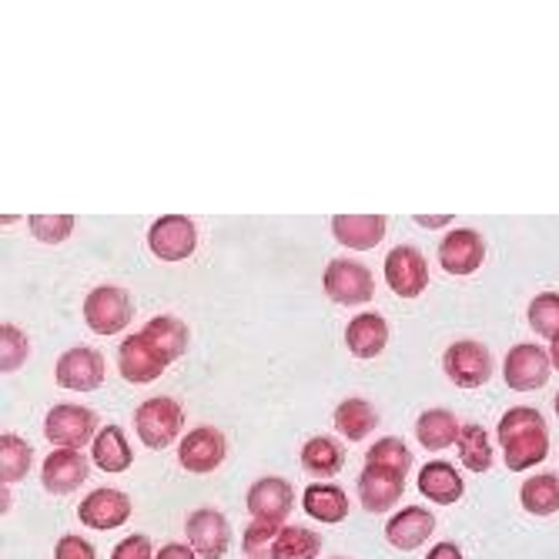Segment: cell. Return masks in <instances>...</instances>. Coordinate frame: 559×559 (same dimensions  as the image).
Masks as SVG:
<instances>
[{
	"label": "cell",
	"instance_id": "1",
	"mask_svg": "<svg viewBox=\"0 0 559 559\" xmlns=\"http://www.w3.org/2000/svg\"><path fill=\"white\" fill-rule=\"evenodd\" d=\"M413 455L409 445L395 436L379 439L369 452H366V469L359 476V502L366 513H389L392 506L402 499L405 489V476H409Z\"/></svg>",
	"mask_w": 559,
	"mask_h": 559
},
{
	"label": "cell",
	"instance_id": "2",
	"mask_svg": "<svg viewBox=\"0 0 559 559\" xmlns=\"http://www.w3.org/2000/svg\"><path fill=\"white\" fill-rule=\"evenodd\" d=\"M496 436H499V445L506 455V466L513 473H526L549 455L546 423L536 409H530V405H516V409L506 413L496 426Z\"/></svg>",
	"mask_w": 559,
	"mask_h": 559
},
{
	"label": "cell",
	"instance_id": "3",
	"mask_svg": "<svg viewBox=\"0 0 559 559\" xmlns=\"http://www.w3.org/2000/svg\"><path fill=\"white\" fill-rule=\"evenodd\" d=\"M134 429H138V436H141V442L147 449H155V452L168 449L185 429V409L168 395H155V399H147V402L138 405Z\"/></svg>",
	"mask_w": 559,
	"mask_h": 559
},
{
	"label": "cell",
	"instance_id": "4",
	"mask_svg": "<svg viewBox=\"0 0 559 559\" xmlns=\"http://www.w3.org/2000/svg\"><path fill=\"white\" fill-rule=\"evenodd\" d=\"M44 436L55 449L81 452L87 442L97 439V416L84 405H55L44 419Z\"/></svg>",
	"mask_w": 559,
	"mask_h": 559
},
{
	"label": "cell",
	"instance_id": "5",
	"mask_svg": "<svg viewBox=\"0 0 559 559\" xmlns=\"http://www.w3.org/2000/svg\"><path fill=\"white\" fill-rule=\"evenodd\" d=\"M134 316V305H131V295L118 285H97L94 292H87V301H84V322L91 332L97 335H115L121 329H128Z\"/></svg>",
	"mask_w": 559,
	"mask_h": 559
},
{
	"label": "cell",
	"instance_id": "6",
	"mask_svg": "<svg viewBox=\"0 0 559 559\" xmlns=\"http://www.w3.org/2000/svg\"><path fill=\"white\" fill-rule=\"evenodd\" d=\"M442 369L460 389H479L492 379V355L483 342L463 338V342H452L445 348Z\"/></svg>",
	"mask_w": 559,
	"mask_h": 559
},
{
	"label": "cell",
	"instance_id": "7",
	"mask_svg": "<svg viewBox=\"0 0 559 559\" xmlns=\"http://www.w3.org/2000/svg\"><path fill=\"white\" fill-rule=\"evenodd\" d=\"M147 248L162 262H185L198 248V228L188 215H162L147 228Z\"/></svg>",
	"mask_w": 559,
	"mask_h": 559
},
{
	"label": "cell",
	"instance_id": "8",
	"mask_svg": "<svg viewBox=\"0 0 559 559\" xmlns=\"http://www.w3.org/2000/svg\"><path fill=\"white\" fill-rule=\"evenodd\" d=\"M322 288L335 305H366L372 301L376 278L366 265L352 259H332L322 275Z\"/></svg>",
	"mask_w": 559,
	"mask_h": 559
},
{
	"label": "cell",
	"instance_id": "9",
	"mask_svg": "<svg viewBox=\"0 0 559 559\" xmlns=\"http://www.w3.org/2000/svg\"><path fill=\"white\" fill-rule=\"evenodd\" d=\"M225 455H228V442L222 429L215 426H198L178 442V463L185 473H194V476L215 473L225 463Z\"/></svg>",
	"mask_w": 559,
	"mask_h": 559
},
{
	"label": "cell",
	"instance_id": "10",
	"mask_svg": "<svg viewBox=\"0 0 559 559\" xmlns=\"http://www.w3.org/2000/svg\"><path fill=\"white\" fill-rule=\"evenodd\" d=\"M385 285L399 298H419L429 285V262L419 248L413 245H399L389 251L385 259Z\"/></svg>",
	"mask_w": 559,
	"mask_h": 559
},
{
	"label": "cell",
	"instance_id": "11",
	"mask_svg": "<svg viewBox=\"0 0 559 559\" xmlns=\"http://www.w3.org/2000/svg\"><path fill=\"white\" fill-rule=\"evenodd\" d=\"M549 352L543 345H533V342H520L510 348L506 355V366H502V376H506V385L516 389V392H533L539 385H546L549 379Z\"/></svg>",
	"mask_w": 559,
	"mask_h": 559
},
{
	"label": "cell",
	"instance_id": "12",
	"mask_svg": "<svg viewBox=\"0 0 559 559\" xmlns=\"http://www.w3.org/2000/svg\"><path fill=\"white\" fill-rule=\"evenodd\" d=\"M58 385L61 389H71V392H94L105 382V355L97 348H87V345H78L71 352H64L58 359Z\"/></svg>",
	"mask_w": 559,
	"mask_h": 559
},
{
	"label": "cell",
	"instance_id": "13",
	"mask_svg": "<svg viewBox=\"0 0 559 559\" xmlns=\"http://www.w3.org/2000/svg\"><path fill=\"white\" fill-rule=\"evenodd\" d=\"M188 546L201 559H222L231 549V526L218 510H194L185 523Z\"/></svg>",
	"mask_w": 559,
	"mask_h": 559
},
{
	"label": "cell",
	"instance_id": "14",
	"mask_svg": "<svg viewBox=\"0 0 559 559\" xmlns=\"http://www.w3.org/2000/svg\"><path fill=\"white\" fill-rule=\"evenodd\" d=\"M78 520L97 533L118 530L131 520V499L121 489H94L78 506Z\"/></svg>",
	"mask_w": 559,
	"mask_h": 559
},
{
	"label": "cell",
	"instance_id": "15",
	"mask_svg": "<svg viewBox=\"0 0 559 559\" xmlns=\"http://www.w3.org/2000/svg\"><path fill=\"white\" fill-rule=\"evenodd\" d=\"M248 513L262 520V523H285V516L292 513L295 506V492H292V483L282 479V476H262L251 483L248 496Z\"/></svg>",
	"mask_w": 559,
	"mask_h": 559
},
{
	"label": "cell",
	"instance_id": "16",
	"mask_svg": "<svg viewBox=\"0 0 559 559\" xmlns=\"http://www.w3.org/2000/svg\"><path fill=\"white\" fill-rule=\"evenodd\" d=\"M486 262V241L473 228H455L439 245V265L449 275H473Z\"/></svg>",
	"mask_w": 559,
	"mask_h": 559
},
{
	"label": "cell",
	"instance_id": "17",
	"mask_svg": "<svg viewBox=\"0 0 559 559\" xmlns=\"http://www.w3.org/2000/svg\"><path fill=\"white\" fill-rule=\"evenodd\" d=\"M87 473H91V466H87V460L81 452L55 449L40 466V483H44L47 492L68 496V492H74V489H81L87 483Z\"/></svg>",
	"mask_w": 559,
	"mask_h": 559
},
{
	"label": "cell",
	"instance_id": "18",
	"mask_svg": "<svg viewBox=\"0 0 559 559\" xmlns=\"http://www.w3.org/2000/svg\"><path fill=\"white\" fill-rule=\"evenodd\" d=\"M436 533V516L426 506H405L389 523H385V539L399 552H413L419 549L429 536Z\"/></svg>",
	"mask_w": 559,
	"mask_h": 559
},
{
	"label": "cell",
	"instance_id": "19",
	"mask_svg": "<svg viewBox=\"0 0 559 559\" xmlns=\"http://www.w3.org/2000/svg\"><path fill=\"white\" fill-rule=\"evenodd\" d=\"M118 369L128 382L134 385H147L162 379V372L168 369L155 352H151V345L141 338V335H128L118 348Z\"/></svg>",
	"mask_w": 559,
	"mask_h": 559
},
{
	"label": "cell",
	"instance_id": "20",
	"mask_svg": "<svg viewBox=\"0 0 559 559\" xmlns=\"http://www.w3.org/2000/svg\"><path fill=\"white\" fill-rule=\"evenodd\" d=\"M138 335L151 345V352H155L165 366H175L185 355V348H188V325L181 319H175V316L151 319Z\"/></svg>",
	"mask_w": 559,
	"mask_h": 559
},
{
	"label": "cell",
	"instance_id": "21",
	"mask_svg": "<svg viewBox=\"0 0 559 559\" xmlns=\"http://www.w3.org/2000/svg\"><path fill=\"white\" fill-rule=\"evenodd\" d=\"M389 231V218L382 215H335L332 218V235L338 245L355 248V251H369L376 248Z\"/></svg>",
	"mask_w": 559,
	"mask_h": 559
},
{
	"label": "cell",
	"instance_id": "22",
	"mask_svg": "<svg viewBox=\"0 0 559 559\" xmlns=\"http://www.w3.org/2000/svg\"><path fill=\"white\" fill-rule=\"evenodd\" d=\"M345 345L355 359H376V355L389 345V322L376 312L355 316L345 325Z\"/></svg>",
	"mask_w": 559,
	"mask_h": 559
},
{
	"label": "cell",
	"instance_id": "23",
	"mask_svg": "<svg viewBox=\"0 0 559 559\" xmlns=\"http://www.w3.org/2000/svg\"><path fill=\"white\" fill-rule=\"evenodd\" d=\"M419 492L436 502V506H452L460 502L466 486H463V476L455 473V466L449 463H426L419 469Z\"/></svg>",
	"mask_w": 559,
	"mask_h": 559
},
{
	"label": "cell",
	"instance_id": "24",
	"mask_svg": "<svg viewBox=\"0 0 559 559\" xmlns=\"http://www.w3.org/2000/svg\"><path fill=\"white\" fill-rule=\"evenodd\" d=\"M301 510L319 523L335 526L348 516V496H345V489H338L332 483H316L301 492Z\"/></svg>",
	"mask_w": 559,
	"mask_h": 559
},
{
	"label": "cell",
	"instance_id": "25",
	"mask_svg": "<svg viewBox=\"0 0 559 559\" xmlns=\"http://www.w3.org/2000/svg\"><path fill=\"white\" fill-rule=\"evenodd\" d=\"M91 463L100 473H124L131 466V445L121 432V426H105L91 442Z\"/></svg>",
	"mask_w": 559,
	"mask_h": 559
},
{
	"label": "cell",
	"instance_id": "26",
	"mask_svg": "<svg viewBox=\"0 0 559 559\" xmlns=\"http://www.w3.org/2000/svg\"><path fill=\"white\" fill-rule=\"evenodd\" d=\"M379 426V413H376V405L369 399H359V395H352L345 402H338V409H335V429L352 439V442H359L366 439L369 432H376Z\"/></svg>",
	"mask_w": 559,
	"mask_h": 559
},
{
	"label": "cell",
	"instance_id": "27",
	"mask_svg": "<svg viewBox=\"0 0 559 559\" xmlns=\"http://www.w3.org/2000/svg\"><path fill=\"white\" fill-rule=\"evenodd\" d=\"M460 432H463V426L449 409H429L416 423V436L429 452H445L449 445L460 442Z\"/></svg>",
	"mask_w": 559,
	"mask_h": 559
},
{
	"label": "cell",
	"instance_id": "28",
	"mask_svg": "<svg viewBox=\"0 0 559 559\" xmlns=\"http://www.w3.org/2000/svg\"><path fill=\"white\" fill-rule=\"evenodd\" d=\"M301 466L309 469L312 476L329 479V476H338L345 469V452H342V445L335 439L316 436V439H309L301 445Z\"/></svg>",
	"mask_w": 559,
	"mask_h": 559
},
{
	"label": "cell",
	"instance_id": "29",
	"mask_svg": "<svg viewBox=\"0 0 559 559\" xmlns=\"http://www.w3.org/2000/svg\"><path fill=\"white\" fill-rule=\"evenodd\" d=\"M523 510L533 516H552L559 513V476L556 473H536L520 489Z\"/></svg>",
	"mask_w": 559,
	"mask_h": 559
},
{
	"label": "cell",
	"instance_id": "30",
	"mask_svg": "<svg viewBox=\"0 0 559 559\" xmlns=\"http://www.w3.org/2000/svg\"><path fill=\"white\" fill-rule=\"evenodd\" d=\"M455 449H460V463L469 473H489L492 469V442H489V432L479 423H466L463 426Z\"/></svg>",
	"mask_w": 559,
	"mask_h": 559
},
{
	"label": "cell",
	"instance_id": "31",
	"mask_svg": "<svg viewBox=\"0 0 559 559\" xmlns=\"http://www.w3.org/2000/svg\"><path fill=\"white\" fill-rule=\"evenodd\" d=\"M31 463H34V449L27 445V439L14 432L0 436V479H4V486L21 483L31 473Z\"/></svg>",
	"mask_w": 559,
	"mask_h": 559
},
{
	"label": "cell",
	"instance_id": "32",
	"mask_svg": "<svg viewBox=\"0 0 559 559\" xmlns=\"http://www.w3.org/2000/svg\"><path fill=\"white\" fill-rule=\"evenodd\" d=\"M319 552H322L319 533L305 530V526H282L272 559H319Z\"/></svg>",
	"mask_w": 559,
	"mask_h": 559
},
{
	"label": "cell",
	"instance_id": "33",
	"mask_svg": "<svg viewBox=\"0 0 559 559\" xmlns=\"http://www.w3.org/2000/svg\"><path fill=\"white\" fill-rule=\"evenodd\" d=\"M526 319H530V329H533L536 335H543V338L552 342V338L559 335V295H556V292L536 295V298L530 301Z\"/></svg>",
	"mask_w": 559,
	"mask_h": 559
},
{
	"label": "cell",
	"instance_id": "34",
	"mask_svg": "<svg viewBox=\"0 0 559 559\" xmlns=\"http://www.w3.org/2000/svg\"><path fill=\"white\" fill-rule=\"evenodd\" d=\"M27 352H31V342L17 325H11V322L0 325V372L4 376L17 372L27 362Z\"/></svg>",
	"mask_w": 559,
	"mask_h": 559
},
{
	"label": "cell",
	"instance_id": "35",
	"mask_svg": "<svg viewBox=\"0 0 559 559\" xmlns=\"http://www.w3.org/2000/svg\"><path fill=\"white\" fill-rule=\"evenodd\" d=\"M285 523H262V520H251V526L245 530V539H241V549L248 559H272V549H275V539L282 533Z\"/></svg>",
	"mask_w": 559,
	"mask_h": 559
},
{
	"label": "cell",
	"instance_id": "36",
	"mask_svg": "<svg viewBox=\"0 0 559 559\" xmlns=\"http://www.w3.org/2000/svg\"><path fill=\"white\" fill-rule=\"evenodd\" d=\"M74 231V215H34L31 235L44 245H61Z\"/></svg>",
	"mask_w": 559,
	"mask_h": 559
},
{
	"label": "cell",
	"instance_id": "37",
	"mask_svg": "<svg viewBox=\"0 0 559 559\" xmlns=\"http://www.w3.org/2000/svg\"><path fill=\"white\" fill-rule=\"evenodd\" d=\"M155 556H158V552H155V546H151V539H147L144 533L128 536V539L118 543L115 552H111V559H155Z\"/></svg>",
	"mask_w": 559,
	"mask_h": 559
},
{
	"label": "cell",
	"instance_id": "38",
	"mask_svg": "<svg viewBox=\"0 0 559 559\" xmlns=\"http://www.w3.org/2000/svg\"><path fill=\"white\" fill-rule=\"evenodd\" d=\"M55 559H97V549L84 539V536H61V543L55 546Z\"/></svg>",
	"mask_w": 559,
	"mask_h": 559
},
{
	"label": "cell",
	"instance_id": "39",
	"mask_svg": "<svg viewBox=\"0 0 559 559\" xmlns=\"http://www.w3.org/2000/svg\"><path fill=\"white\" fill-rule=\"evenodd\" d=\"M155 559H201L191 546H181V543H168L165 549H158Z\"/></svg>",
	"mask_w": 559,
	"mask_h": 559
},
{
	"label": "cell",
	"instance_id": "40",
	"mask_svg": "<svg viewBox=\"0 0 559 559\" xmlns=\"http://www.w3.org/2000/svg\"><path fill=\"white\" fill-rule=\"evenodd\" d=\"M426 559H463V549L460 543H436Z\"/></svg>",
	"mask_w": 559,
	"mask_h": 559
},
{
	"label": "cell",
	"instance_id": "41",
	"mask_svg": "<svg viewBox=\"0 0 559 559\" xmlns=\"http://www.w3.org/2000/svg\"><path fill=\"white\" fill-rule=\"evenodd\" d=\"M416 222H419L423 228H442V225H449L452 218H449V215H439V218H429V215H419Z\"/></svg>",
	"mask_w": 559,
	"mask_h": 559
},
{
	"label": "cell",
	"instance_id": "42",
	"mask_svg": "<svg viewBox=\"0 0 559 559\" xmlns=\"http://www.w3.org/2000/svg\"><path fill=\"white\" fill-rule=\"evenodd\" d=\"M549 362H552V369L559 372V335H556L552 345H549Z\"/></svg>",
	"mask_w": 559,
	"mask_h": 559
},
{
	"label": "cell",
	"instance_id": "43",
	"mask_svg": "<svg viewBox=\"0 0 559 559\" xmlns=\"http://www.w3.org/2000/svg\"><path fill=\"white\" fill-rule=\"evenodd\" d=\"M556 416H559V392H556Z\"/></svg>",
	"mask_w": 559,
	"mask_h": 559
},
{
	"label": "cell",
	"instance_id": "44",
	"mask_svg": "<svg viewBox=\"0 0 559 559\" xmlns=\"http://www.w3.org/2000/svg\"><path fill=\"white\" fill-rule=\"evenodd\" d=\"M338 559H342V556H338Z\"/></svg>",
	"mask_w": 559,
	"mask_h": 559
}]
</instances>
